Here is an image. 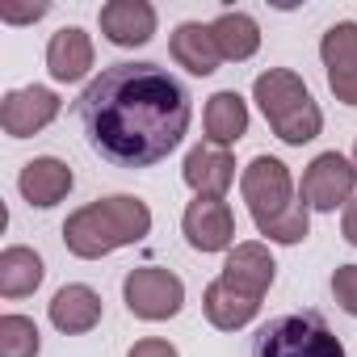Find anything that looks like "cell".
I'll return each mask as SVG.
<instances>
[{
  "mask_svg": "<svg viewBox=\"0 0 357 357\" xmlns=\"http://www.w3.org/2000/svg\"><path fill=\"white\" fill-rule=\"evenodd\" d=\"M273 273H278V261L269 257V248L261 244V240H244V244H236L231 252H227V261H223V282L227 286H236L240 294H248V298H265V290L273 286Z\"/></svg>",
  "mask_w": 357,
  "mask_h": 357,
  "instance_id": "10",
  "label": "cell"
},
{
  "mask_svg": "<svg viewBox=\"0 0 357 357\" xmlns=\"http://www.w3.org/2000/svg\"><path fill=\"white\" fill-rule=\"evenodd\" d=\"M43 257L26 244H13L0 252V294L5 298H26L43 286Z\"/></svg>",
  "mask_w": 357,
  "mask_h": 357,
  "instance_id": "20",
  "label": "cell"
},
{
  "mask_svg": "<svg viewBox=\"0 0 357 357\" xmlns=\"http://www.w3.org/2000/svg\"><path fill=\"white\" fill-rule=\"evenodd\" d=\"M47 9H51V5H30V9H5V13H0V22H9V26H26V22H38V17H47Z\"/></svg>",
  "mask_w": 357,
  "mask_h": 357,
  "instance_id": "25",
  "label": "cell"
},
{
  "mask_svg": "<svg viewBox=\"0 0 357 357\" xmlns=\"http://www.w3.org/2000/svg\"><path fill=\"white\" fill-rule=\"evenodd\" d=\"M89 68H93V38L80 26L55 30L51 43H47V72L59 84H76V80L89 76Z\"/></svg>",
  "mask_w": 357,
  "mask_h": 357,
  "instance_id": "15",
  "label": "cell"
},
{
  "mask_svg": "<svg viewBox=\"0 0 357 357\" xmlns=\"http://www.w3.org/2000/svg\"><path fill=\"white\" fill-rule=\"evenodd\" d=\"M101 34L114 47H143L155 34V9L147 0H109L101 5Z\"/></svg>",
  "mask_w": 357,
  "mask_h": 357,
  "instance_id": "13",
  "label": "cell"
},
{
  "mask_svg": "<svg viewBox=\"0 0 357 357\" xmlns=\"http://www.w3.org/2000/svg\"><path fill=\"white\" fill-rule=\"evenodd\" d=\"M340 231H344V240L357 248V198L344 206V219H340Z\"/></svg>",
  "mask_w": 357,
  "mask_h": 357,
  "instance_id": "26",
  "label": "cell"
},
{
  "mask_svg": "<svg viewBox=\"0 0 357 357\" xmlns=\"http://www.w3.org/2000/svg\"><path fill=\"white\" fill-rule=\"evenodd\" d=\"M122 298H126L135 319L160 324V319H172L176 311L185 307V282L176 278L172 269L143 265V269H130L122 278Z\"/></svg>",
  "mask_w": 357,
  "mask_h": 357,
  "instance_id": "6",
  "label": "cell"
},
{
  "mask_svg": "<svg viewBox=\"0 0 357 357\" xmlns=\"http://www.w3.org/2000/svg\"><path fill=\"white\" fill-rule=\"evenodd\" d=\"M202 311H206V319H211L219 332H236V328H244V324L257 319L261 303L248 298V294H240L236 286H227V282L219 278V282L206 286V294H202Z\"/></svg>",
  "mask_w": 357,
  "mask_h": 357,
  "instance_id": "18",
  "label": "cell"
},
{
  "mask_svg": "<svg viewBox=\"0 0 357 357\" xmlns=\"http://www.w3.org/2000/svg\"><path fill=\"white\" fill-rule=\"evenodd\" d=\"M252 357H344V344L319 311H290L252 336Z\"/></svg>",
  "mask_w": 357,
  "mask_h": 357,
  "instance_id": "4",
  "label": "cell"
},
{
  "mask_svg": "<svg viewBox=\"0 0 357 357\" xmlns=\"http://www.w3.org/2000/svg\"><path fill=\"white\" fill-rule=\"evenodd\" d=\"M43 332L30 315H0V357H38Z\"/></svg>",
  "mask_w": 357,
  "mask_h": 357,
  "instance_id": "22",
  "label": "cell"
},
{
  "mask_svg": "<svg viewBox=\"0 0 357 357\" xmlns=\"http://www.w3.org/2000/svg\"><path fill=\"white\" fill-rule=\"evenodd\" d=\"M72 185H76L72 168H68L63 160H55V155H38V160H30V164L22 168V176H17L22 198H26L30 206H38V211L59 206V202L72 194Z\"/></svg>",
  "mask_w": 357,
  "mask_h": 357,
  "instance_id": "12",
  "label": "cell"
},
{
  "mask_svg": "<svg viewBox=\"0 0 357 357\" xmlns=\"http://www.w3.org/2000/svg\"><path fill=\"white\" fill-rule=\"evenodd\" d=\"M181 176H185V185H190L198 198H223V194L231 190V181H236V160H231L227 147L198 143V147H190Z\"/></svg>",
  "mask_w": 357,
  "mask_h": 357,
  "instance_id": "11",
  "label": "cell"
},
{
  "mask_svg": "<svg viewBox=\"0 0 357 357\" xmlns=\"http://www.w3.org/2000/svg\"><path fill=\"white\" fill-rule=\"evenodd\" d=\"M168 55L176 59V68H185L190 76H215L219 63H223L215 34H211V26H202V22L176 26L172 38H168Z\"/></svg>",
  "mask_w": 357,
  "mask_h": 357,
  "instance_id": "14",
  "label": "cell"
},
{
  "mask_svg": "<svg viewBox=\"0 0 357 357\" xmlns=\"http://www.w3.org/2000/svg\"><path fill=\"white\" fill-rule=\"evenodd\" d=\"M89 147L118 168H151L190 130V89L160 63H114L76 101Z\"/></svg>",
  "mask_w": 357,
  "mask_h": 357,
  "instance_id": "1",
  "label": "cell"
},
{
  "mask_svg": "<svg viewBox=\"0 0 357 357\" xmlns=\"http://www.w3.org/2000/svg\"><path fill=\"white\" fill-rule=\"evenodd\" d=\"M211 34H215V43H219V55L231 59V63H244V59H252V55L261 51V26H257L248 13H240V9L219 13V17L211 22Z\"/></svg>",
  "mask_w": 357,
  "mask_h": 357,
  "instance_id": "19",
  "label": "cell"
},
{
  "mask_svg": "<svg viewBox=\"0 0 357 357\" xmlns=\"http://www.w3.org/2000/svg\"><path fill=\"white\" fill-rule=\"evenodd\" d=\"M240 194H244V202H248V215H252L257 231H265L269 223H278L282 215H290V211L298 206L290 168H286L278 155H257V160L240 172Z\"/></svg>",
  "mask_w": 357,
  "mask_h": 357,
  "instance_id": "5",
  "label": "cell"
},
{
  "mask_svg": "<svg viewBox=\"0 0 357 357\" xmlns=\"http://www.w3.org/2000/svg\"><path fill=\"white\" fill-rule=\"evenodd\" d=\"M332 298H336V307L344 315L357 319V265H340L332 273Z\"/></svg>",
  "mask_w": 357,
  "mask_h": 357,
  "instance_id": "23",
  "label": "cell"
},
{
  "mask_svg": "<svg viewBox=\"0 0 357 357\" xmlns=\"http://www.w3.org/2000/svg\"><path fill=\"white\" fill-rule=\"evenodd\" d=\"M319 59L328 72H357V22H336L319 38Z\"/></svg>",
  "mask_w": 357,
  "mask_h": 357,
  "instance_id": "21",
  "label": "cell"
},
{
  "mask_svg": "<svg viewBox=\"0 0 357 357\" xmlns=\"http://www.w3.org/2000/svg\"><path fill=\"white\" fill-rule=\"evenodd\" d=\"M181 231L198 252H231L236 244V215L223 198H194L181 215Z\"/></svg>",
  "mask_w": 357,
  "mask_h": 357,
  "instance_id": "9",
  "label": "cell"
},
{
  "mask_svg": "<svg viewBox=\"0 0 357 357\" xmlns=\"http://www.w3.org/2000/svg\"><path fill=\"white\" fill-rule=\"evenodd\" d=\"M51 324L63 336H84L101 324V294L84 282H72L63 290H55L51 298Z\"/></svg>",
  "mask_w": 357,
  "mask_h": 357,
  "instance_id": "16",
  "label": "cell"
},
{
  "mask_svg": "<svg viewBox=\"0 0 357 357\" xmlns=\"http://www.w3.org/2000/svg\"><path fill=\"white\" fill-rule=\"evenodd\" d=\"M353 190H357V168L353 160H344L340 151H319L307 172H303V190L298 198L311 206V211H336V206H349L353 202Z\"/></svg>",
  "mask_w": 357,
  "mask_h": 357,
  "instance_id": "7",
  "label": "cell"
},
{
  "mask_svg": "<svg viewBox=\"0 0 357 357\" xmlns=\"http://www.w3.org/2000/svg\"><path fill=\"white\" fill-rule=\"evenodd\" d=\"M59 109H63V101L43 84L13 89V93H5V101H0V126H5L9 139H30V135L47 130L59 118Z\"/></svg>",
  "mask_w": 357,
  "mask_h": 357,
  "instance_id": "8",
  "label": "cell"
},
{
  "mask_svg": "<svg viewBox=\"0 0 357 357\" xmlns=\"http://www.w3.org/2000/svg\"><path fill=\"white\" fill-rule=\"evenodd\" d=\"M353 168H357V143H353Z\"/></svg>",
  "mask_w": 357,
  "mask_h": 357,
  "instance_id": "27",
  "label": "cell"
},
{
  "mask_svg": "<svg viewBox=\"0 0 357 357\" xmlns=\"http://www.w3.org/2000/svg\"><path fill=\"white\" fill-rule=\"evenodd\" d=\"M147 231H151L147 202L130 198V194H114V198H101V202L72 211L63 223V244L80 261H101L126 244H139Z\"/></svg>",
  "mask_w": 357,
  "mask_h": 357,
  "instance_id": "2",
  "label": "cell"
},
{
  "mask_svg": "<svg viewBox=\"0 0 357 357\" xmlns=\"http://www.w3.org/2000/svg\"><path fill=\"white\" fill-rule=\"evenodd\" d=\"M252 101L261 105V114L273 126V135L282 143H290V147H303V143H311L324 130V114H319L315 97L298 80V72H290V68L261 72L252 80Z\"/></svg>",
  "mask_w": 357,
  "mask_h": 357,
  "instance_id": "3",
  "label": "cell"
},
{
  "mask_svg": "<svg viewBox=\"0 0 357 357\" xmlns=\"http://www.w3.org/2000/svg\"><path fill=\"white\" fill-rule=\"evenodd\" d=\"M126 357H176V349H172L168 340H160V336H147V340H139Z\"/></svg>",
  "mask_w": 357,
  "mask_h": 357,
  "instance_id": "24",
  "label": "cell"
},
{
  "mask_svg": "<svg viewBox=\"0 0 357 357\" xmlns=\"http://www.w3.org/2000/svg\"><path fill=\"white\" fill-rule=\"evenodd\" d=\"M202 122H206V143L231 147V143H240L248 135V101L236 89H223V93H215L206 101Z\"/></svg>",
  "mask_w": 357,
  "mask_h": 357,
  "instance_id": "17",
  "label": "cell"
}]
</instances>
